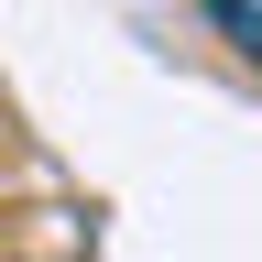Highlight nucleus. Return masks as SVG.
Instances as JSON below:
<instances>
[{
  "instance_id": "nucleus-1",
  "label": "nucleus",
  "mask_w": 262,
  "mask_h": 262,
  "mask_svg": "<svg viewBox=\"0 0 262 262\" xmlns=\"http://www.w3.org/2000/svg\"><path fill=\"white\" fill-rule=\"evenodd\" d=\"M208 22H219V44H241L262 66V0H208Z\"/></svg>"
}]
</instances>
